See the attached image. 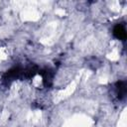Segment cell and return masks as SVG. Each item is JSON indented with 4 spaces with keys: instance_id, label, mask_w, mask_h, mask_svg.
<instances>
[{
    "instance_id": "1",
    "label": "cell",
    "mask_w": 127,
    "mask_h": 127,
    "mask_svg": "<svg viewBox=\"0 0 127 127\" xmlns=\"http://www.w3.org/2000/svg\"><path fill=\"white\" fill-rule=\"evenodd\" d=\"M113 34H114V36L117 39H119L121 41H124L125 38H126V30H125V27L123 25H120V24L117 25L114 28V30H113Z\"/></svg>"
}]
</instances>
